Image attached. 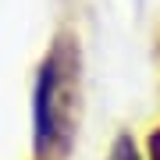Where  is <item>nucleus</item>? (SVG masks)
I'll return each instance as SVG.
<instances>
[{
  "label": "nucleus",
  "mask_w": 160,
  "mask_h": 160,
  "mask_svg": "<svg viewBox=\"0 0 160 160\" xmlns=\"http://www.w3.org/2000/svg\"><path fill=\"white\" fill-rule=\"evenodd\" d=\"M107 160H142V157H139V142L128 135V132H121L114 142H110V153H107Z\"/></svg>",
  "instance_id": "obj_2"
},
{
  "label": "nucleus",
  "mask_w": 160,
  "mask_h": 160,
  "mask_svg": "<svg viewBox=\"0 0 160 160\" xmlns=\"http://www.w3.org/2000/svg\"><path fill=\"white\" fill-rule=\"evenodd\" d=\"M146 149H149V160H160V125L149 132V139H146Z\"/></svg>",
  "instance_id": "obj_3"
},
{
  "label": "nucleus",
  "mask_w": 160,
  "mask_h": 160,
  "mask_svg": "<svg viewBox=\"0 0 160 160\" xmlns=\"http://www.w3.org/2000/svg\"><path fill=\"white\" fill-rule=\"evenodd\" d=\"M78 92V39L57 36L39 64L32 89V149L36 157L64 149L71 139V110Z\"/></svg>",
  "instance_id": "obj_1"
}]
</instances>
